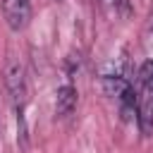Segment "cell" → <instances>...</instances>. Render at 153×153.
<instances>
[{
    "mask_svg": "<svg viewBox=\"0 0 153 153\" xmlns=\"http://www.w3.org/2000/svg\"><path fill=\"white\" fill-rule=\"evenodd\" d=\"M100 86H103V93L110 96V98H115V100H117L122 93H127V91L131 88L129 79L120 76V74H105V76L100 79Z\"/></svg>",
    "mask_w": 153,
    "mask_h": 153,
    "instance_id": "5",
    "label": "cell"
},
{
    "mask_svg": "<svg viewBox=\"0 0 153 153\" xmlns=\"http://www.w3.org/2000/svg\"><path fill=\"white\" fill-rule=\"evenodd\" d=\"M108 5H110V10H112L117 17H122V19H127V17L131 14V2H129V0H108Z\"/></svg>",
    "mask_w": 153,
    "mask_h": 153,
    "instance_id": "7",
    "label": "cell"
},
{
    "mask_svg": "<svg viewBox=\"0 0 153 153\" xmlns=\"http://www.w3.org/2000/svg\"><path fill=\"white\" fill-rule=\"evenodd\" d=\"M136 122L143 136L153 134V93H146L139 98V108H136Z\"/></svg>",
    "mask_w": 153,
    "mask_h": 153,
    "instance_id": "4",
    "label": "cell"
},
{
    "mask_svg": "<svg viewBox=\"0 0 153 153\" xmlns=\"http://www.w3.org/2000/svg\"><path fill=\"white\" fill-rule=\"evenodd\" d=\"M146 26H148V31H153V5H151V10H148V17H146Z\"/></svg>",
    "mask_w": 153,
    "mask_h": 153,
    "instance_id": "8",
    "label": "cell"
},
{
    "mask_svg": "<svg viewBox=\"0 0 153 153\" xmlns=\"http://www.w3.org/2000/svg\"><path fill=\"white\" fill-rule=\"evenodd\" d=\"M139 81H141V86H143L146 93H153V57L141 65V69H139Z\"/></svg>",
    "mask_w": 153,
    "mask_h": 153,
    "instance_id": "6",
    "label": "cell"
},
{
    "mask_svg": "<svg viewBox=\"0 0 153 153\" xmlns=\"http://www.w3.org/2000/svg\"><path fill=\"white\" fill-rule=\"evenodd\" d=\"M0 7L12 31H24L31 24V0H0Z\"/></svg>",
    "mask_w": 153,
    "mask_h": 153,
    "instance_id": "2",
    "label": "cell"
},
{
    "mask_svg": "<svg viewBox=\"0 0 153 153\" xmlns=\"http://www.w3.org/2000/svg\"><path fill=\"white\" fill-rule=\"evenodd\" d=\"M5 88L7 96L12 100V108L17 112V127H19V139L22 146H26V120H24V110L29 103V81H26V72L17 60H10L5 65Z\"/></svg>",
    "mask_w": 153,
    "mask_h": 153,
    "instance_id": "1",
    "label": "cell"
},
{
    "mask_svg": "<svg viewBox=\"0 0 153 153\" xmlns=\"http://www.w3.org/2000/svg\"><path fill=\"white\" fill-rule=\"evenodd\" d=\"M76 98H79V93H76L72 81H65L62 86H57V91H55V115L62 117V120L69 117L76 108Z\"/></svg>",
    "mask_w": 153,
    "mask_h": 153,
    "instance_id": "3",
    "label": "cell"
}]
</instances>
